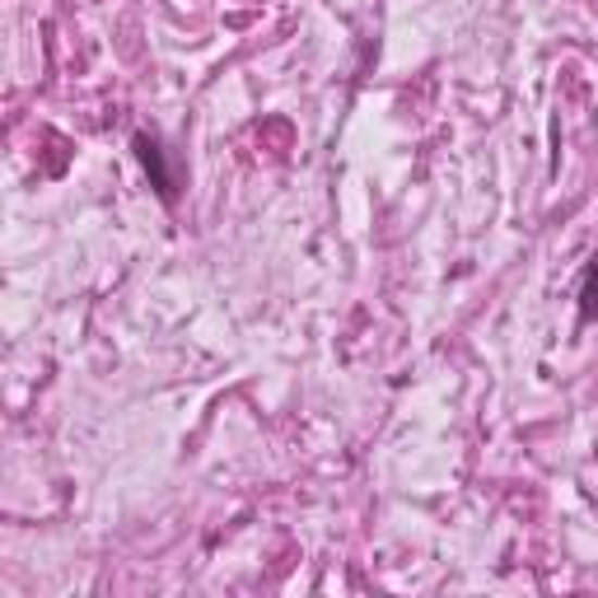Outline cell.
I'll return each instance as SVG.
<instances>
[{
    "label": "cell",
    "instance_id": "2",
    "mask_svg": "<svg viewBox=\"0 0 598 598\" xmlns=\"http://www.w3.org/2000/svg\"><path fill=\"white\" fill-rule=\"evenodd\" d=\"M598 319V253L589 258L585 276H580V323H594Z\"/></svg>",
    "mask_w": 598,
    "mask_h": 598
},
{
    "label": "cell",
    "instance_id": "1",
    "mask_svg": "<svg viewBox=\"0 0 598 598\" xmlns=\"http://www.w3.org/2000/svg\"><path fill=\"white\" fill-rule=\"evenodd\" d=\"M136 160H140V169L150 173V187L160 192L164 201H173L178 197V178H173V169H169V160H164V146L154 136H146V132H136Z\"/></svg>",
    "mask_w": 598,
    "mask_h": 598
}]
</instances>
